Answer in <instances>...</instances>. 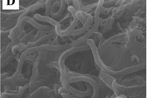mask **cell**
Masks as SVG:
<instances>
[{
  "instance_id": "6da1fadb",
  "label": "cell",
  "mask_w": 148,
  "mask_h": 98,
  "mask_svg": "<svg viewBox=\"0 0 148 98\" xmlns=\"http://www.w3.org/2000/svg\"><path fill=\"white\" fill-rule=\"evenodd\" d=\"M77 76H71V78H67L68 82L69 83L77 82H87L90 83L92 86L94 90V93L93 95V98H97L99 94V87L97 82L95 80L92 76L89 75H83L75 73Z\"/></svg>"
},
{
  "instance_id": "7a4b0ae2",
  "label": "cell",
  "mask_w": 148,
  "mask_h": 98,
  "mask_svg": "<svg viewBox=\"0 0 148 98\" xmlns=\"http://www.w3.org/2000/svg\"><path fill=\"white\" fill-rule=\"evenodd\" d=\"M113 87L114 88V92L115 94L119 95L120 94V92L123 94H129L131 93L132 95L133 93L137 94L136 92L138 90H142L145 89L146 88V84H138L133 85V86H125L123 85H120L116 82V80L113 82Z\"/></svg>"
},
{
  "instance_id": "3957f363",
  "label": "cell",
  "mask_w": 148,
  "mask_h": 98,
  "mask_svg": "<svg viewBox=\"0 0 148 98\" xmlns=\"http://www.w3.org/2000/svg\"><path fill=\"white\" fill-rule=\"evenodd\" d=\"M89 48L88 46H83L73 47L63 52L60 57H59L58 61V65L60 67L61 71H65L64 69V60L66 58L77 52H82L86 50H89Z\"/></svg>"
},
{
  "instance_id": "277c9868",
  "label": "cell",
  "mask_w": 148,
  "mask_h": 98,
  "mask_svg": "<svg viewBox=\"0 0 148 98\" xmlns=\"http://www.w3.org/2000/svg\"><path fill=\"white\" fill-rule=\"evenodd\" d=\"M80 12L83 15L85 16L86 17H87V20L85 22V23L84 24L83 28H82L79 29V30L73 31L72 33H71V35H72V36L79 35V34H81L85 32L90 27L91 23H92L93 20V17L90 14H88L86 12L82 11H80Z\"/></svg>"
},
{
  "instance_id": "5b68a950",
  "label": "cell",
  "mask_w": 148,
  "mask_h": 98,
  "mask_svg": "<svg viewBox=\"0 0 148 98\" xmlns=\"http://www.w3.org/2000/svg\"><path fill=\"white\" fill-rule=\"evenodd\" d=\"M78 24L77 19H74V21L71 23V25L68 27L65 30H61V25L60 23L56 27V33L57 35H59L60 36H65L71 33L74 30V28L77 26Z\"/></svg>"
},
{
  "instance_id": "8992f818",
  "label": "cell",
  "mask_w": 148,
  "mask_h": 98,
  "mask_svg": "<svg viewBox=\"0 0 148 98\" xmlns=\"http://www.w3.org/2000/svg\"><path fill=\"white\" fill-rule=\"evenodd\" d=\"M104 1H99L98 2L97 5L94 12V26L98 28L99 25V14L101 12V8L103 6Z\"/></svg>"
},
{
  "instance_id": "52a82bcc",
  "label": "cell",
  "mask_w": 148,
  "mask_h": 98,
  "mask_svg": "<svg viewBox=\"0 0 148 98\" xmlns=\"http://www.w3.org/2000/svg\"><path fill=\"white\" fill-rule=\"evenodd\" d=\"M34 17H35V19H36L37 20L42 21V22H47V23L51 24L52 26H54L55 27L59 23V22H57L56 20H54V19L51 18L49 17L42 16L38 14H36Z\"/></svg>"
},
{
  "instance_id": "ba28073f",
  "label": "cell",
  "mask_w": 148,
  "mask_h": 98,
  "mask_svg": "<svg viewBox=\"0 0 148 98\" xmlns=\"http://www.w3.org/2000/svg\"><path fill=\"white\" fill-rule=\"evenodd\" d=\"M125 34L124 33H119L118 34L114 35V36L111 37V38H109L108 40L105 41L103 43L102 48H105L108 46V45L112 43L113 42L116 41L118 40H120L121 39H123L125 36Z\"/></svg>"
},
{
  "instance_id": "9c48e42d",
  "label": "cell",
  "mask_w": 148,
  "mask_h": 98,
  "mask_svg": "<svg viewBox=\"0 0 148 98\" xmlns=\"http://www.w3.org/2000/svg\"><path fill=\"white\" fill-rule=\"evenodd\" d=\"M135 80H137L138 82L140 83V84H146V81H145V80H144V78H142L141 76H131L130 78H126L125 80H123L122 82H121V84H125L126 83H130L131 82L134 81Z\"/></svg>"
},
{
  "instance_id": "30bf717a",
  "label": "cell",
  "mask_w": 148,
  "mask_h": 98,
  "mask_svg": "<svg viewBox=\"0 0 148 98\" xmlns=\"http://www.w3.org/2000/svg\"><path fill=\"white\" fill-rule=\"evenodd\" d=\"M66 3L65 1H61L60 6V8H59L58 11H57L56 13H54V14H51L52 18L56 19L59 18V17H60L64 13Z\"/></svg>"
},
{
  "instance_id": "8fae6325",
  "label": "cell",
  "mask_w": 148,
  "mask_h": 98,
  "mask_svg": "<svg viewBox=\"0 0 148 98\" xmlns=\"http://www.w3.org/2000/svg\"><path fill=\"white\" fill-rule=\"evenodd\" d=\"M52 1H46V16L49 17L51 14V3Z\"/></svg>"
},
{
  "instance_id": "7c38bea8",
  "label": "cell",
  "mask_w": 148,
  "mask_h": 98,
  "mask_svg": "<svg viewBox=\"0 0 148 98\" xmlns=\"http://www.w3.org/2000/svg\"><path fill=\"white\" fill-rule=\"evenodd\" d=\"M68 10H69V11L71 12L72 15L74 17V19H77V17H76V14H77V11H76L75 8H74V7H73L72 5L71 6H69Z\"/></svg>"
},
{
  "instance_id": "4fadbf2b",
  "label": "cell",
  "mask_w": 148,
  "mask_h": 98,
  "mask_svg": "<svg viewBox=\"0 0 148 98\" xmlns=\"http://www.w3.org/2000/svg\"><path fill=\"white\" fill-rule=\"evenodd\" d=\"M73 3H74V8H75L76 11H81L82 8H81V5H80V1H73Z\"/></svg>"
},
{
  "instance_id": "5bb4252c",
  "label": "cell",
  "mask_w": 148,
  "mask_h": 98,
  "mask_svg": "<svg viewBox=\"0 0 148 98\" xmlns=\"http://www.w3.org/2000/svg\"><path fill=\"white\" fill-rule=\"evenodd\" d=\"M118 1H109L106 2H104L103 3V6L105 7H108L110 5H113L114 4H116Z\"/></svg>"
},
{
  "instance_id": "9a60e30c",
  "label": "cell",
  "mask_w": 148,
  "mask_h": 98,
  "mask_svg": "<svg viewBox=\"0 0 148 98\" xmlns=\"http://www.w3.org/2000/svg\"><path fill=\"white\" fill-rule=\"evenodd\" d=\"M114 8V7H111V9H113V8ZM110 11H111V10H108V12H110Z\"/></svg>"
}]
</instances>
